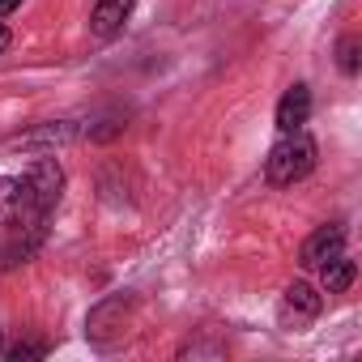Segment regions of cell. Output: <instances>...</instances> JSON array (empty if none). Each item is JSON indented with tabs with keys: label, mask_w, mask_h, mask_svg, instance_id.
Masks as SVG:
<instances>
[{
	"label": "cell",
	"mask_w": 362,
	"mask_h": 362,
	"mask_svg": "<svg viewBox=\"0 0 362 362\" xmlns=\"http://www.w3.org/2000/svg\"><path fill=\"white\" fill-rule=\"evenodd\" d=\"M315 158H320V149H315V141L303 128L298 132H281V141L264 158V175H269V184L290 188V184H298V179H307L315 170Z\"/></svg>",
	"instance_id": "cell-1"
},
{
	"label": "cell",
	"mask_w": 362,
	"mask_h": 362,
	"mask_svg": "<svg viewBox=\"0 0 362 362\" xmlns=\"http://www.w3.org/2000/svg\"><path fill=\"white\" fill-rule=\"evenodd\" d=\"M22 188H26V222H47L52 209L60 205L64 192V170L56 158H39L26 175H22Z\"/></svg>",
	"instance_id": "cell-2"
},
{
	"label": "cell",
	"mask_w": 362,
	"mask_h": 362,
	"mask_svg": "<svg viewBox=\"0 0 362 362\" xmlns=\"http://www.w3.org/2000/svg\"><path fill=\"white\" fill-rule=\"evenodd\" d=\"M47 239V222H9L5 239H0V273H9L26 260H35V252Z\"/></svg>",
	"instance_id": "cell-3"
},
{
	"label": "cell",
	"mask_w": 362,
	"mask_h": 362,
	"mask_svg": "<svg viewBox=\"0 0 362 362\" xmlns=\"http://www.w3.org/2000/svg\"><path fill=\"white\" fill-rule=\"evenodd\" d=\"M128 307H132V298H124V294L103 298V303L90 311V320H86V337H90L94 345L119 341V337L128 332Z\"/></svg>",
	"instance_id": "cell-4"
},
{
	"label": "cell",
	"mask_w": 362,
	"mask_h": 362,
	"mask_svg": "<svg viewBox=\"0 0 362 362\" xmlns=\"http://www.w3.org/2000/svg\"><path fill=\"white\" fill-rule=\"evenodd\" d=\"M324 311V294L315 290V286H307V281H290L286 290H281V320L286 324H311L315 315Z\"/></svg>",
	"instance_id": "cell-5"
},
{
	"label": "cell",
	"mask_w": 362,
	"mask_h": 362,
	"mask_svg": "<svg viewBox=\"0 0 362 362\" xmlns=\"http://www.w3.org/2000/svg\"><path fill=\"white\" fill-rule=\"evenodd\" d=\"M341 252H345V230H341V226H320V230H311L307 243L298 247V264H303V269H320V264H328V260L341 256Z\"/></svg>",
	"instance_id": "cell-6"
},
{
	"label": "cell",
	"mask_w": 362,
	"mask_h": 362,
	"mask_svg": "<svg viewBox=\"0 0 362 362\" xmlns=\"http://www.w3.org/2000/svg\"><path fill=\"white\" fill-rule=\"evenodd\" d=\"M307 119H311V90L298 81V86H290V90L281 94V103H277V132H298Z\"/></svg>",
	"instance_id": "cell-7"
},
{
	"label": "cell",
	"mask_w": 362,
	"mask_h": 362,
	"mask_svg": "<svg viewBox=\"0 0 362 362\" xmlns=\"http://www.w3.org/2000/svg\"><path fill=\"white\" fill-rule=\"evenodd\" d=\"M132 5H136V0H98L94 13H90V30L98 39H115L124 30V22L132 18Z\"/></svg>",
	"instance_id": "cell-8"
},
{
	"label": "cell",
	"mask_w": 362,
	"mask_h": 362,
	"mask_svg": "<svg viewBox=\"0 0 362 362\" xmlns=\"http://www.w3.org/2000/svg\"><path fill=\"white\" fill-rule=\"evenodd\" d=\"M26 222V188L22 175H0V226Z\"/></svg>",
	"instance_id": "cell-9"
},
{
	"label": "cell",
	"mask_w": 362,
	"mask_h": 362,
	"mask_svg": "<svg viewBox=\"0 0 362 362\" xmlns=\"http://www.w3.org/2000/svg\"><path fill=\"white\" fill-rule=\"evenodd\" d=\"M315 273H320V281H324V294H345V290L354 286V277H358V264L341 252V256H332L328 264H320Z\"/></svg>",
	"instance_id": "cell-10"
},
{
	"label": "cell",
	"mask_w": 362,
	"mask_h": 362,
	"mask_svg": "<svg viewBox=\"0 0 362 362\" xmlns=\"http://www.w3.org/2000/svg\"><path fill=\"white\" fill-rule=\"evenodd\" d=\"M337 69L345 77H358V69H362V39L358 35H341V43H337Z\"/></svg>",
	"instance_id": "cell-11"
},
{
	"label": "cell",
	"mask_w": 362,
	"mask_h": 362,
	"mask_svg": "<svg viewBox=\"0 0 362 362\" xmlns=\"http://www.w3.org/2000/svg\"><path fill=\"white\" fill-rule=\"evenodd\" d=\"M119 132H124V115H103V119L86 124V136H90V141H111V136H119Z\"/></svg>",
	"instance_id": "cell-12"
},
{
	"label": "cell",
	"mask_w": 362,
	"mask_h": 362,
	"mask_svg": "<svg viewBox=\"0 0 362 362\" xmlns=\"http://www.w3.org/2000/svg\"><path fill=\"white\" fill-rule=\"evenodd\" d=\"M5 358H13V362H30V358H47V345L43 341H18L13 349H0Z\"/></svg>",
	"instance_id": "cell-13"
},
{
	"label": "cell",
	"mask_w": 362,
	"mask_h": 362,
	"mask_svg": "<svg viewBox=\"0 0 362 362\" xmlns=\"http://www.w3.org/2000/svg\"><path fill=\"white\" fill-rule=\"evenodd\" d=\"M9 47H13V35H9V26H5V22H0V56H5Z\"/></svg>",
	"instance_id": "cell-14"
},
{
	"label": "cell",
	"mask_w": 362,
	"mask_h": 362,
	"mask_svg": "<svg viewBox=\"0 0 362 362\" xmlns=\"http://www.w3.org/2000/svg\"><path fill=\"white\" fill-rule=\"evenodd\" d=\"M13 9H22V0H0V18H9Z\"/></svg>",
	"instance_id": "cell-15"
},
{
	"label": "cell",
	"mask_w": 362,
	"mask_h": 362,
	"mask_svg": "<svg viewBox=\"0 0 362 362\" xmlns=\"http://www.w3.org/2000/svg\"><path fill=\"white\" fill-rule=\"evenodd\" d=\"M0 349H5V345H0Z\"/></svg>",
	"instance_id": "cell-16"
}]
</instances>
